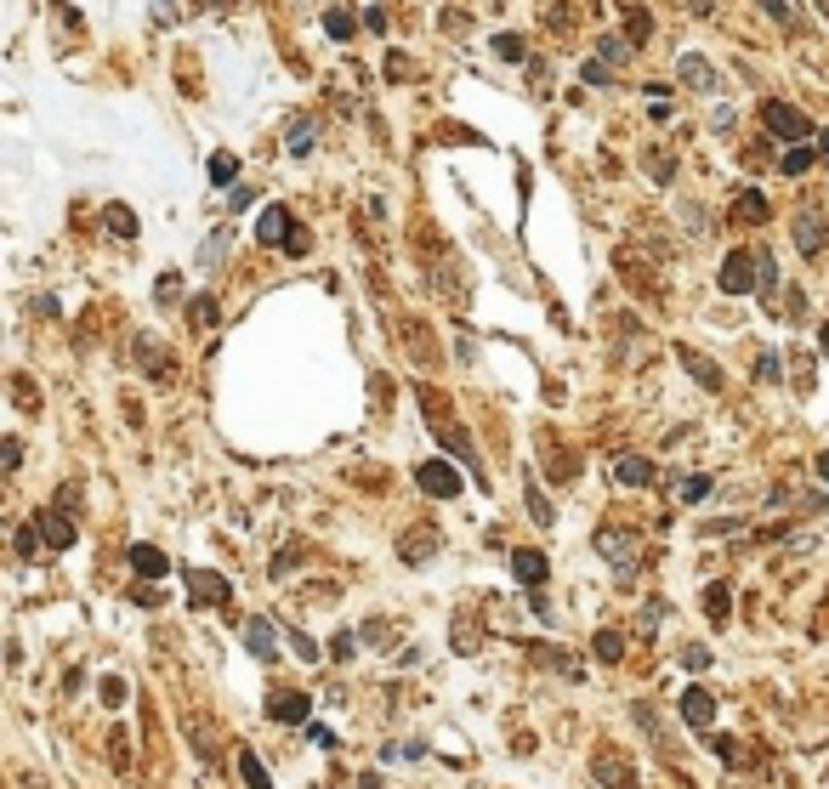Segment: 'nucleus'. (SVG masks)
Here are the masks:
<instances>
[{
    "label": "nucleus",
    "mask_w": 829,
    "mask_h": 789,
    "mask_svg": "<svg viewBox=\"0 0 829 789\" xmlns=\"http://www.w3.org/2000/svg\"><path fill=\"white\" fill-rule=\"evenodd\" d=\"M597 659L602 665H619V659H625V636L619 631H597Z\"/></svg>",
    "instance_id": "24"
},
{
    "label": "nucleus",
    "mask_w": 829,
    "mask_h": 789,
    "mask_svg": "<svg viewBox=\"0 0 829 789\" xmlns=\"http://www.w3.org/2000/svg\"><path fill=\"white\" fill-rule=\"evenodd\" d=\"M256 239H262V245H290V239H296V216L284 211V205H262V216H256Z\"/></svg>",
    "instance_id": "4"
},
{
    "label": "nucleus",
    "mask_w": 829,
    "mask_h": 789,
    "mask_svg": "<svg viewBox=\"0 0 829 789\" xmlns=\"http://www.w3.org/2000/svg\"><path fill=\"white\" fill-rule=\"evenodd\" d=\"M233 176H239V154H211V182L216 188H228Z\"/></svg>",
    "instance_id": "25"
},
{
    "label": "nucleus",
    "mask_w": 829,
    "mask_h": 789,
    "mask_svg": "<svg viewBox=\"0 0 829 789\" xmlns=\"http://www.w3.org/2000/svg\"><path fill=\"white\" fill-rule=\"evenodd\" d=\"M824 347H829V330H824Z\"/></svg>",
    "instance_id": "45"
},
{
    "label": "nucleus",
    "mask_w": 829,
    "mask_h": 789,
    "mask_svg": "<svg viewBox=\"0 0 829 789\" xmlns=\"http://www.w3.org/2000/svg\"><path fill=\"white\" fill-rule=\"evenodd\" d=\"M710 489H716V477H705V472H699V477H688V483H682V494H688V500H705Z\"/></svg>",
    "instance_id": "34"
},
{
    "label": "nucleus",
    "mask_w": 829,
    "mask_h": 789,
    "mask_svg": "<svg viewBox=\"0 0 829 789\" xmlns=\"http://www.w3.org/2000/svg\"><path fill=\"white\" fill-rule=\"evenodd\" d=\"M438 438L449 443V449H455L460 460H466V466H472L477 472V455H472V438H466V432H460V426H438Z\"/></svg>",
    "instance_id": "23"
},
{
    "label": "nucleus",
    "mask_w": 829,
    "mask_h": 789,
    "mask_svg": "<svg viewBox=\"0 0 829 789\" xmlns=\"http://www.w3.org/2000/svg\"><path fill=\"white\" fill-rule=\"evenodd\" d=\"M580 80H585V86H608L614 74H608V63H585V69H580Z\"/></svg>",
    "instance_id": "35"
},
{
    "label": "nucleus",
    "mask_w": 829,
    "mask_h": 789,
    "mask_svg": "<svg viewBox=\"0 0 829 789\" xmlns=\"http://www.w3.org/2000/svg\"><path fill=\"white\" fill-rule=\"evenodd\" d=\"M688 12H693V18H710V12H716V0H688Z\"/></svg>",
    "instance_id": "41"
},
{
    "label": "nucleus",
    "mask_w": 829,
    "mask_h": 789,
    "mask_svg": "<svg viewBox=\"0 0 829 789\" xmlns=\"http://www.w3.org/2000/svg\"><path fill=\"white\" fill-rule=\"evenodd\" d=\"M194 324H205V330L216 324V301H211V296H199V301H194Z\"/></svg>",
    "instance_id": "36"
},
{
    "label": "nucleus",
    "mask_w": 829,
    "mask_h": 789,
    "mask_svg": "<svg viewBox=\"0 0 829 789\" xmlns=\"http://www.w3.org/2000/svg\"><path fill=\"white\" fill-rule=\"evenodd\" d=\"M705 614H710V625H722V619L733 614V585H710L705 591Z\"/></svg>",
    "instance_id": "20"
},
{
    "label": "nucleus",
    "mask_w": 829,
    "mask_h": 789,
    "mask_svg": "<svg viewBox=\"0 0 829 789\" xmlns=\"http://www.w3.org/2000/svg\"><path fill=\"white\" fill-rule=\"evenodd\" d=\"M131 568H137L142 579H159L171 562H165V551H154V545H131Z\"/></svg>",
    "instance_id": "17"
},
{
    "label": "nucleus",
    "mask_w": 829,
    "mask_h": 789,
    "mask_svg": "<svg viewBox=\"0 0 829 789\" xmlns=\"http://www.w3.org/2000/svg\"><path fill=\"white\" fill-rule=\"evenodd\" d=\"M182 585H194V602H205V608L233 597L228 574H211V568H182Z\"/></svg>",
    "instance_id": "5"
},
{
    "label": "nucleus",
    "mask_w": 829,
    "mask_h": 789,
    "mask_svg": "<svg viewBox=\"0 0 829 789\" xmlns=\"http://www.w3.org/2000/svg\"><path fill=\"white\" fill-rule=\"evenodd\" d=\"M267 716L284 721V727H307V721H313V704L301 699V693H273V699H267Z\"/></svg>",
    "instance_id": "8"
},
{
    "label": "nucleus",
    "mask_w": 829,
    "mask_h": 789,
    "mask_svg": "<svg viewBox=\"0 0 829 789\" xmlns=\"http://www.w3.org/2000/svg\"><path fill=\"white\" fill-rule=\"evenodd\" d=\"M614 477L625 483V489H648L653 466H648V460H636V455H625V460H614Z\"/></svg>",
    "instance_id": "16"
},
{
    "label": "nucleus",
    "mask_w": 829,
    "mask_h": 789,
    "mask_svg": "<svg viewBox=\"0 0 829 789\" xmlns=\"http://www.w3.org/2000/svg\"><path fill=\"white\" fill-rule=\"evenodd\" d=\"M682 665H688V670H705V665H710V648H699V642H693V648H682Z\"/></svg>",
    "instance_id": "37"
},
{
    "label": "nucleus",
    "mask_w": 829,
    "mask_h": 789,
    "mask_svg": "<svg viewBox=\"0 0 829 789\" xmlns=\"http://www.w3.org/2000/svg\"><path fill=\"white\" fill-rule=\"evenodd\" d=\"M761 6H767V12H773L778 23H790V0H761Z\"/></svg>",
    "instance_id": "40"
},
{
    "label": "nucleus",
    "mask_w": 829,
    "mask_h": 789,
    "mask_svg": "<svg viewBox=\"0 0 829 789\" xmlns=\"http://www.w3.org/2000/svg\"><path fill=\"white\" fill-rule=\"evenodd\" d=\"M35 523H40V534L52 540V551H69V545H74V517H69V511H63V506L40 511Z\"/></svg>",
    "instance_id": "11"
},
{
    "label": "nucleus",
    "mask_w": 829,
    "mask_h": 789,
    "mask_svg": "<svg viewBox=\"0 0 829 789\" xmlns=\"http://www.w3.org/2000/svg\"><path fill=\"white\" fill-rule=\"evenodd\" d=\"M307 738H313V744H324V750L336 744V733H330V727H313V721H307Z\"/></svg>",
    "instance_id": "39"
},
{
    "label": "nucleus",
    "mask_w": 829,
    "mask_h": 789,
    "mask_svg": "<svg viewBox=\"0 0 829 789\" xmlns=\"http://www.w3.org/2000/svg\"><path fill=\"white\" fill-rule=\"evenodd\" d=\"M597 551L614 562V568H636V534H625V528H602Z\"/></svg>",
    "instance_id": "9"
},
{
    "label": "nucleus",
    "mask_w": 829,
    "mask_h": 789,
    "mask_svg": "<svg viewBox=\"0 0 829 789\" xmlns=\"http://www.w3.org/2000/svg\"><path fill=\"white\" fill-rule=\"evenodd\" d=\"M415 483H421L432 500H460V489H466V477L449 466V460H421V472H415Z\"/></svg>",
    "instance_id": "3"
},
{
    "label": "nucleus",
    "mask_w": 829,
    "mask_h": 789,
    "mask_svg": "<svg viewBox=\"0 0 829 789\" xmlns=\"http://www.w3.org/2000/svg\"><path fill=\"white\" fill-rule=\"evenodd\" d=\"M795 245H801V256H807V262H812V256H818V250L829 245L824 216H818V211H801V216H795Z\"/></svg>",
    "instance_id": "10"
},
{
    "label": "nucleus",
    "mask_w": 829,
    "mask_h": 789,
    "mask_svg": "<svg viewBox=\"0 0 829 789\" xmlns=\"http://www.w3.org/2000/svg\"><path fill=\"white\" fill-rule=\"evenodd\" d=\"M353 29H358V23L347 18V12H324V35H330V40H347Z\"/></svg>",
    "instance_id": "30"
},
{
    "label": "nucleus",
    "mask_w": 829,
    "mask_h": 789,
    "mask_svg": "<svg viewBox=\"0 0 829 789\" xmlns=\"http://www.w3.org/2000/svg\"><path fill=\"white\" fill-rule=\"evenodd\" d=\"M358 789H387V784H381V772H364V778H358Z\"/></svg>",
    "instance_id": "42"
},
{
    "label": "nucleus",
    "mask_w": 829,
    "mask_h": 789,
    "mask_svg": "<svg viewBox=\"0 0 829 789\" xmlns=\"http://www.w3.org/2000/svg\"><path fill=\"white\" fill-rule=\"evenodd\" d=\"M756 250H727L722 256V273H716V284H722L727 296H750L756 290Z\"/></svg>",
    "instance_id": "2"
},
{
    "label": "nucleus",
    "mask_w": 829,
    "mask_h": 789,
    "mask_svg": "<svg viewBox=\"0 0 829 789\" xmlns=\"http://www.w3.org/2000/svg\"><path fill=\"white\" fill-rule=\"evenodd\" d=\"M625 29H631V40H648L653 35V18H648V12H625Z\"/></svg>",
    "instance_id": "32"
},
{
    "label": "nucleus",
    "mask_w": 829,
    "mask_h": 789,
    "mask_svg": "<svg viewBox=\"0 0 829 789\" xmlns=\"http://www.w3.org/2000/svg\"><path fill=\"white\" fill-rule=\"evenodd\" d=\"M761 125H767L778 142H812V137H818L807 114H801L795 103H778V97H767V103H761Z\"/></svg>",
    "instance_id": "1"
},
{
    "label": "nucleus",
    "mask_w": 829,
    "mask_h": 789,
    "mask_svg": "<svg viewBox=\"0 0 829 789\" xmlns=\"http://www.w3.org/2000/svg\"><path fill=\"white\" fill-rule=\"evenodd\" d=\"M290 154H296V159L313 154V120H296V125H290Z\"/></svg>",
    "instance_id": "26"
},
{
    "label": "nucleus",
    "mask_w": 829,
    "mask_h": 789,
    "mask_svg": "<svg viewBox=\"0 0 829 789\" xmlns=\"http://www.w3.org/2000/svg\"><path fill=\"white\" fill-rule=\"evenodd\" d=\"M284 636H290V648H296L301 659H318V642H307V636H296V631H284Z\"/></svg>",
    "instance_id": "38"
},
{
    "label": "nucleus",
    "mask_w": 829,
    "mask_h": 789,
    "mask_svg": "<svg viewBox=\"0 0 829 789\" xmlns=\"http://www.w3.org/2000/svg\"><path fill=\"white\" fill-rule=\"evenodd\" d=\"M756 273H761V279H756V290H761L767 301H773V296H778V262L767 256V250H756Z\"/></svg>",
    "instance_id": "22"
},
{
    "label": "nucleus",
    "mask_w": 829,
    "mask_h": 789,
    "mask_svg": "<svg viewBox=\"0 0 829 789\" xmlns=\"http://www.w3.org/2000/svg\"><path fill=\"white\" fill-rule=\"evenodd\" d=\"M818 477H824V483H829V455H818Z\"/></svg>",
    "instance_id": "44"
},
{
    "label": "nucleus",
    "mask_w": 829,
    "mask_h": 789,
    "mask_svg": "<svg viewBox=\"0 0 829 789\" xmlns=\"http://www.w3.org/2000/svg\"><path fill=\"white\" fill-rule=\"evenodd\" d=\"M591 772H597V784H608V789H631V767H625L614 750H602L597 761H591Z\"/></svg>",
    "instance_id": "14"
},
{
    "label": "nucleus",
    "mask_w": 829,
    "mask_h": 789,
    "mask_svg": "<svg viewBox=\"0 0 829 789\" xmlns=\"http://www.w3.org/2000/svg\"><path fill=\"white\" fill-rule=\"evenodd\" d=\"M676 74H682V86H693L699 97H716V91H722V74L710 69L705 57H693V52L682 57V63H676Z\"/></svg>",
    "instance_id": "6"
},
{
    "label": "nucleus",
    "mask_w": 829,
    "mask_h": 789,
    "mask_svg": "<svg viewBox=\"0 0 829 789\" xmlns=\"http://www.w3.org/2000/svg\"><path fill=\"white\" fill-rule=\"evenodd\" d=\"M812 154H818V142H795L790 154L778 159V171H784V176H801V171H812Z\"/></svg>",
    "instance_id": "18"
},
{
    "label": "nucleus",
    "mask_w": 829,
    "mask_h": 789,
    "mask_svg": "<svg viewBox=\"0 0 829 789\" xmlns=\"http://www.w3.org/2000/svg\"><path fill=\"white\" fill-rule=\"evenodd\" d=\"M682 716H688V727H710L716 721V699L705 687H682Z\"/></svg>",
    "instance_id": "13"
},
{
    "label": "nucleus",
    "mask_w": 829,
    "mask_h": 789,
    "mask_svg": "<svg viewBox=\"0 0 829 789\" xmlns=\"http://www.w3.org/2000/svg\"><path fill=\"white\" fill-rule=\"evenodd\" d=\"M812 142H818V154L829 159V131H818V137H812Z\"/></svg>",
    "instance_id": "43"
},
{
    "label": "nucleus",
    "mask_w": 829,
    "mask_h": 789,
    "mask_svg": "<svg viewBox=\"0 0 829 789\" xmlns=\"http://www.w3.org/2000/svg\"><path fill=\"white\" fill-rule=\"evenodd\" d=\"M512 574H517V585H540L546 579V551H512Z\"/></svg>",
    "instance_id": "15"
},
{
    "label": "nucleus",
    "mask_w": 829,
    "mask_h": 789,
    "mask_svg": "<svg viewBox=\"0 0 829 789\" xmlns=\"http://www.w3.org/2000/svg\"><path fill=\"white\" fill-rule=\"evenodd\" d=\"M494 57H506V63H523V57H529V46H523V35H494Z\"/></svg>",
    "instance_id": "27"
},
{
    "label": "nucleus",
    "mask_w": 829,
    "mask_h": 789,
    "mask_svg": "<svg viewBox=\"0 0 829 789\" xmlns=\"http://www.w3.org/2000/svg\"><path fill=\"white\" fill-rule=\"evenodd\" d=\"M676 358H682V369H688V375H693V381H699V386H705V392H722V369H716V364H710V358H705V352H693V347H682V352H676Z\"/></svg>",
    "instance_id": "12"
},
{
    "label": "nucleus",
    "mask_w": 829,
    "mask_h": 789,
    "mask_svg": "<svg viewBox=\"0 0 829 789\" xmlns=\"http://www.w3.org/2000/svg\"><path fill=\"white\" fill-rule=\"evenodd\" d=\"M245 648L256 653L262 665L279 659V631H273V619H245Z\"/></svg>",
    "instance_id": "7"
},
{
    "label": "nucleus",
    "mask_w": 829,
    "mask_h": 789,
    "mask_svg": "<svg viewBox=\"0 0 829 789\" xmlns=\"http://www.w3.org/2000/svg\"><path fill=\"white\" fill-rule=\"evenodd\" d=\"M239 772H245V784H250V789H273V778H267V767H262V761H256V750H245V744H239Z\"/></svg>",
    "instance_id": "21"
},
{
    "label": "nucleus",
    "mask_w": 829,
    "mask_h": 789,
    "mask_svg": "<svg viewBox=\"0 0 829 789\" xmlns=\"http://www.w3.org/2000/svg\"><path fill=\"white\" fill-rule=\"evenodd\" d=\"M597 52H602V63H625V52H631V46H625L619 35H602V40H597Z\"/></svg>",
    "instance_id": "31"
},
{
    "label": "nucleus",
    "mask_w": 829,
    "mask_h": 789,
    "mask_svg": "<svg viewBox=\"0 0 829 789\" xmlns=\"http://www.w3.org/2000/svg\"><path fill=\"white\" fill-rule=\"evenodd\" d=\"M103 222H108V233H114V239H137V216H131V205H108Z\"/></svg>",
    "instance_id": "19"
},
{
    "label": "nucleus",
    "mask_w": 829,
    "mask_h": 789,
    "mask_svg": "<svg viewBox=\"0 0 829 789\" xmlns=\"http://www.w3.org/2000/svg\"><path fill=\"white\" fill-rule=\"evenodd\" d=\"M103 704H108V710H120V704H125V682H120V676H103Z\"/></svg>",
    "instance_id": "33"
},
{
    "label": "nucleus",
    "mask_w": 829,
    "mask_h": 789,
    "mask_svg": "<svg viewBox=\"0 0 829 789\" xmlns=\"http://www.w3.org/2000/svg\"><path fill=\"white\" fill-rule=\"evenodd\" d=\"M523 500H529V517H534V523H551V506L540 500V483H534V477L523 483Z\"/></svg>",
    "instance_id": "29"
},
{
    "label": "nucleus",
    "mask_w": 829,
    "mask_h": 789,
    "mask_svg": "<svg viewBox=\"0 0 829 789\" xmlns=\"http://www.w3.org/2000/svg\"><path fill=\"white\" fill-rule=\"evenodd\" d=\"M739 216H744V222H767V199H761L756 188L739 193Z\"/></svg>",
    "instance_id": "28"
}]
</instances>
